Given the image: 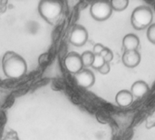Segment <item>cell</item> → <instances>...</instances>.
<instances>
[{
  "mask_svg": "<svg viewBox=\"0 0 155 140\" xmlns=\"http://www.w3.org/2000/svg\"><path fill=\"white\" fill-rule=\"evenodd\" d=\"M2 67L5 75L12 79L22 77L27 69L25 60L18 54L8 51L3 56Z\"/></svg>",
  "mask_w": 155,
  "mask_h": 140,
  "instance_id": "6da1fadb",
  "label": "cell"
},
{
  "mask_svg": "<svg viewBox=\"0 0 155 140\" xmlns=\"http://www.w3.org/2000/svg\"><path fill=\"white\" fill-rule=\"evenodd\" d=\"M63 5L58 1L42 0L38 5V12L40 15L48 23H54L61 15Z\"/></svg>",
  "mask_w": 155,
  "mask_h": 140,
  "instance_id": "7a4b0ae2",
  "label": "cell"
},
{
  "mask_svg": "<svg viewBox=\"0 0 155 140\" xmlns=\"http://www.w3.org/2000/svg\"><path fill=\"white\" fill-rule=\"evenodd\" d=\"M153 18V15L150 7L138 6L132 13L131 23L134 29L143 30L151 25Z\"/></svg>",
  "mask_w": 155,
  "mask_h": 140,
  "instance_id": "3957f363",
  "label": "cell"
},
{
  "mask_svg": "<svg viewBox=\"0 0 155 140\" xmlns=\"http://www.w3.org/2000/svg\"><path fill=\"white\" fill-rule=\"evenodd\" d=\"M113 9L110 2H94L90 7V14L92 17L97 21H104L112 15Z\"/></svg>",
  "mask_w": 155,
  "mask_h": 140,
  "instance_id": "277c9868",
  "label": "cell"
},
{
  "mask_svg": "<svg viewBox=\"0 0 155 140\" xmlns=\"http://www.w3.org/2000/svg\"><path fill=\"white\" fill-rule=\"evenodd\" d=\"M64 66L68 72L75 75L84 67L81 56L76 52H70L64 58Z\"/></svg>",
  "mask_w": 155,
  "mask_h": 140,
  "instance_id": "5b68a950",
  "label": "cell"
},
{
  "mask_svg": "<svg viewBox=\"0 0 155 140\" xmlns=\"http://www.w3.org/2000/svg\"><path fill=\"white\" fill-rule=\"evenodd\" d=\"M88 39V32L83 26L76 25L70 34V43L75 46H84Z\"/></svg>",
  "mask_w": 155,
  "mask_h": 140,
  "instance_id": "8992f818",
  "label": "cell"
},
{
  "mask_svg": "<svg viewBox=\"0 0 155 140\" xmlns=\"http://www.w3.org/2000/svg\"><path fill=\"white\" fill-rule=\"evenodd\" d=\"M74 80L81 87L88 88L94 84L95 77L92 71L88 69H82L74 75Z\"/></svg>",
  "mask_w": 155,
  "mask_h": 140,
  "instance_id": "52a82bcc",
  "label": "cell"
},
{
  "mask_svg": "<svg viewBox=\"0 0 155 140\" xmlns=\"http://www.w3.org/2000/svg\"><path fill=\"white\" fill-rule=\"evenodd\" d=\"M123 62L126 67L134 68L141 62V55L137 50L125 51L123 55Z\"/></svg>",
  "mask_w": 155,
  "mask_h": 140,
  "instance_id": "ba28073f",
  "label": "cell"
},
{
  "mask_svg": "<svg viewBox=\"0 0 155 140\" xmlns=\"http://www.w3.org/2000/svg\"><path fill=\"white\" fill-rule=\"evenodd\" d=\"M149 91V86L148 84L143 80H137L135 81L131 87V93L134 97L140 98L143 97L144 95L147 94Z\"/></svg>",
  "mask_w": 155,
  "mask_h": 140,
  "instance_id": "9c48e42d",
  "label": "cell"
},
{
  "mask_svg": "<svg viewBox=\"0 0 155 140\" xmlns=\"http://www.w3.org/2000/svg\"><path fill=\"white\" fill-rule=\"evenodd\" d=\"M115 101L120 107L126 108V107H129L133 104L134 96L132 95L131 91H128L126 89H123L116 94Z\"/></svg>",
  "mask_w": 155,
  "mask_h": 140,
  "instance_id": "30bf717a",
  "label": "cell"
},
{
  "mask_svg": "<svg viewBox=\"0 0 155 140\" xmlns=\"http://www.w3.org/2000/svg\"><path fill=\"white\" fill-rule=\"evenodd\" d=\"M140 39L134 34H127L123 39V46L125 51H134L136 50L139 46Z\"/></svg>",
  "mask_w": 155,
  "mask_h": 140,
  "instance_id": "8fae6325",
  "label": "cell"
},
{
  "mask_svg": "<svg viewBox=\"0 0 155 140\" xmlns=\"http://www.w3.org/2000/svg\"><path fill=\"white\" fill-rule=\"evenodd\" d=\"M110 5H111L113 10L121 12L127 8L129 2H128V0H113L110 2Z\"/></svg>",
  "mask_w": 155,
  "mask_h": 140,
  "instance_id": "7c38bea8",
  "label": "cell"
},
{
  "mask_svg": "<svg viewBox=\"0 0 155 140\" xmlns=\"http://www.w3.org/2000/svg\"><path fill=\"white\" fill-rule=\"evenodd\" d=\"M81 59L84 67H90L94 62V54L91 51H85L81 55Z\"/></svg>",
  "mask_w": 155,
  "mask_h": 140,
  "instance_id": "4fadbf2b",
  "label": "cell"
},
{
  "mask_svg": "<svg viewBox=\"0 0 155 140\" xmlns=\"http://www.w3.org/2000/svg\"><path fill=\"white\" fill-rule=\"evenodd\" d=\"M100 56L104 59L105 63H110L113 60V58H114V54L111 51V49H109L108 47H105V46L103 49V51L101 52Z\"/></svg>",
  "mask_w": 155,
  "mask_h": 140,
  "instance_id": "5bb4252c",
  "label": "cell"
},
{
  "mask_svg": "<svg viewBox=\"0 0 155 140\" xmlns=\"http://www.w3.org/2000/svg\"><path fill=\"white\" fill-rule=\"evenodd\" d=\"M105 61L104 59L100 56V55H94V62L92 64V67L94 68V69H97L99 70L104 65Z\"/></svg>",
  "mask_w": 155,
  "mask_h": 140,
  "instance_id": "9a60e30c",
  "label": "cell"
},
{
  "mask_svg": "<svg viewBox=\"0 0 155 140\" xmlns=\"http://www.w3.org/2000/svg\"><path fill=\"white\" fill-rule=\"evenodd\" d=\"M147 37L151 43L155 45V24H153L149 26L147 30Z\"/></svg>",
  "mask_w": 155,
  "mask_h": 140,
  "instance_id": "2e32d148",
  "label": "cell"
},
{
  "mask_svg": "<svg viewBox=\"0 0 155 140\" xmlns=\"http://www.w3.org/2000/svg\"><path fill=\"white\" fill-rule=\"evenodd\" d=\"M111 70V67H110V65L109 63H104V65L98 70L102 75H107Z\"/></svg>",
  "mask_w": 155,
  "mask_h": 140,
  "instance_id": "e0dca14e",
  "label": "cell"
},
{
  "mask_svg": "<svg viewBox=\"0 0 155 140\" xmlns=\"http://www.w3.org/2000/svg\"><path fill=\"white\" fill-rule=\"evenodd\" d=\"M104 48V46L102 44H96V45L94 46V52H93V53H94V55H100Z\"/></svg>",
  "mask_w": 155,
  "mask_h": 140,
  "instance_id": "ac0fdd59",
  "label": "cell"
},
{
  "mask_svg": "<svg viewBox=\"0 0 155 140\" xmlns=\"http://www.w3.org/2000/svg\"><path fill=\"white\" fill-rule=\"evenodd\" d=\"M3 140H19L16 136H8L6 138H5Z\"/></svg>",
  "mask_w": 155,
  "mask_h": 140,
  "instance_id": "d6986e66",
  "label": "cell"
},
{
  "mask_svg": "<svg viewBox=\"0 0 155 140\" xmlns=\"http://www.w3.org/2000/svg\"><path fill=\"white\" fill-rule=\"evenodd\" d=\"M0 4H1V1H0Z\"/></svg>",
  "mask_w": 155,
  "mask_h": 140,
  "instance_id": "ffe728a7",
  "label": "cell"
}]
</instances>
